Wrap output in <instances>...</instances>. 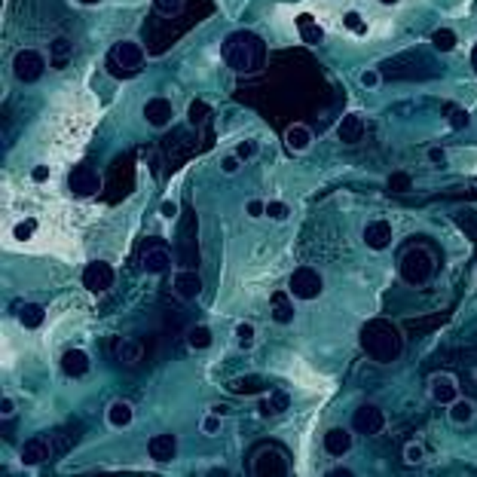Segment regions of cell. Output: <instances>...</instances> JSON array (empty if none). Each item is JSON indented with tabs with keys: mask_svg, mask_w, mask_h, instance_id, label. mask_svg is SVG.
Instances as JSON below:
<instances>
[{
	"mask_svg": "<svg viewBox=\"0 0 477 477\" xmlns=\"http://www.w3.org/2000/svg\"><path fill=\"white\" fill-rule=\"evenodd\" d=\"M358 343H361L364 355L373 358V361H380V364H389L404 352L401 331L395 328L392 321H385V318H373V321L364 324Z\"/></svg>",
	"mask_w": 477,
	"mask_h": 477,
	"instance_id": "1",
	"label": "cell"
},
{
	"mask_svg": "<svg viewBox=\"0 0 477 477\" xmlns=\"http://www.w3.org/2000/svg\"><path fill=\"white\" fill-rule=\"evenodd\" d=\"M220 55L236 74H251V70H257V65H260V43H257V37L248 31H232L223 40Z\"/></svg>",
	"mask_w": 477,
	"mask_h": 477,
	"instance_id": "2",
	"label": "cell"
},
{
	"mask_svg": "<svg viewBox=\"0 0 477 477\" xmlns=\"http://www.w3.org/2000/svg\"><path fill=\"white\" fill-rule=\"evenodd\" d=\"M104 65L114 77H135L138 70H144V65H147L144 46H141L138 40H119V43L110 46Z\"/></svg>",
	"mask_w": 477,
	"mask_h": 477,
	"instance_id": "3",
	"label": "cell"
},
{
	"mask_svg": "<svg viewBox=\"0 0 477 477\" xmlns=\"http://www.w3.org/2000/svg\"><path fill=\"white\" fill-rule=\"evenodd\" d=\"M398 276L407 282V285H425L432 276H434V257H432V251L429 248H422V245H413L407 248L401 254L398 260Z\"/></svg>",
	"mask_w": 477,
	"mask_h": 477,
	"instance_id": "4",
	"label": "cell"
},
{
	"mask_svg": "<svg viewBox=\"0 0 477 477\" xmlns=\"http://www.w3.org/2000/svg\"><path fill=\"white\" fill-rule=\"evenodd\" d=\"M288 291L294 294V300H318L324 291V279L316 267H297L288 279Z\"/></svg>",
	"mask_w": 477,
	"mask_h": 477,
	"instance_id": "5",
	"label": "cell"
},
{
	"mask_svg": "<svg viewBox=\"0 0 477 477\" xmlns=\"http://www.w3.org/2000/svg\"><path fill=\"white\" fill-rule=\"evenodd\" d=\"M46 65H49V58L40 49H18L13 55V77L18 83H37L43 77Z\"/></svg>",
	"mask_w": 477,
	"mask_h": 477,
	"instance_id": "6",
	"label": "cell"
},
{
	"mask_svg": "<svg viewBox=\"0 0 477 477\" xmlns=\"http://www.w3.org/2000/svg\"><path fill=\"white\" fill-rule=\"evenodd\" d=\"M385 413L382 407H377V404H361V407H355L352 413V432L358 434H368V438H373V434H382L385 432Z\"/></svg>",
	"mask_w": 477,
	"mask_h": 477,
	"instance_id": "7",
	"label": "cell"
},
{
	"mask_svg": "<svg viewBox=\"0 0 477 477\" xmlns=\"http://www.w3.org/2000/svg\"><path fill=\"white\" fill-rule=\"evenodd\" d=\"M53 453H55L53 438H46V434H34V438H28V441L22 444V450H18V459H22V465H28V468H37V465H43Z\"/></svg>",
	"mask_w": 477,
	"mask_h": 477,
	"instance_id": "8",
	"label": "cell"
},
{
	"mask_svg": "<svg viewBox=\"0 0 477 477\" xmlns=\"http://www.w3.org/2000/svg\"><path fill=\"white\" fill-rule=\"evenodd\" d=\"M114 267L104 260H92L83 267V288L92 291V294H104L110 285H114Z\"/></svg>",
	"mask_w": 477,
	"mask_h": 477,
	"instance_id": "9",
	"label": "cell"
},
{
	"mask_svg": "<svg viewBox=\"0 0 477 477\" xmlns=\"http://www.w3.org/2000/svg\"><path fill=\"white\" fill-rule=\"evenodd\" d=\"M429 395L434 404H441V407H450V404L459 398V382L450 373H434L429 380Z\"/></svg>",
	"mask_w": 477,
	"mask_h": 477,
	"instance_id": "10",
	"label": "cell"
},
{
	"mask_svg": "<svg viewBox=\"0 0 477 477\" xmlns=\"http://www.w3.org/2000/svg\"><path fill=\"white\" fill-rule=\"evenodd\" d=\"M333 132H337L340 144H358V141L364 138V132H368V119H364L358 110H349V114L340 117V123Z\"/></svg>",
	"mask_w": 477,
	"mask_h": 477,
	"instance_id": "11",
	"label": "cell"
},
{
	"mask_svg": "<svg viewBox=\"0 0 477 477\" xmlns=\"http://www.w3.org/2000/svg\"><path fill=\"white\" fill-rule=\"evenodd\" d=\"M68 184H70V193H77V196H95L101 190V175L92 166H77L70 171Z\"/></svg>",
	"mask_w": 477,
	"mask_h": 477,
	"instance_id": "12",
	"label": "cell"
},
{
	"mask_svg": "<svg viewBox=\"0 0 477 477\" xmlns=\"http://www.w3.org/2000/svg\"><path fill=\"white\" fill-rule=\"evenodd\" d=\"M147 456H150L154 462H159V465L175 462V459H178V438H175L171 432L154 434V438L147 441Z\"/></svg>",
	"mask_w": 477,
	"mask_h": 477,
	"instance_id": "13",
	"label": "cell"
},
{
	"mask_svg": "<svg viewBox=\"0 0 477 477\" xmlns=\"http://www.w3.org/2000/svg\"><path fill=\"white\" fill-rule=\"evenodd\" d=\"M361 239L370 251H385L392 245V223L389 220H370L368 227H364Z\"/></svg>",
	"mask_w": 477,
	"mask_h": 477,
	"instance_id": "14",
	"label": "cell"
},
{
	"mask_svg": "<svg viewBox=\"0 0 477 477\" xmlns=\"http://www.w3.org/2000/svg\"><path fill=\"white\" fill-rule=\"evenodd\" d=\"M251 471H254L257 477L263 474H288V462H285V456H282L279 450H260L254 456V465H251Z\"/></svg>",
	"mask_w": 477,
	"mask_h": 477,
	"instance_id": "15",
	"label": "cell"
},
{
	"mask_svg": "<svg viewBox=\"0 0 477 477\" xmlns=\"http://www.w3.org/2000/svg\"><path fill=\"white\" fill-rule=\"evenodd\" d=\"M175 294L181 300H187V303H193V300H199V294H202V276L196 269H181V272H175Z\"/></svg>",
	"mask_w": 477,
	"mask_h": 477,
	"instance_id": "16",
	"label": "cell"
},
{
	"mask_svg": "<svg viewBox=\"0 0 477 477\" xmlns=\"http://www.w3.org/2000/svg\"><path fill=\"white\" fill-rule=\"evenodd\" d=\"M171 263H175V260H171L168 248L154 245V248H144V251H141V269H144L147 276H162V272H168Z\"/></svg>",
	"mask_w": 477,
	"mask_h": 477,
	"instance_id": "17",
	"label": "cell"
},
{
	"mask_svg": "<svg viewBox=\"0 0 477 477\" xmlns=\"http://www.w3.org/2000/svg\"><path fill=\"white\" fill-rule=\"evenodd\" d=\"M171 117H175V107H171L168 98H150L144 104V119L147 126L154 129H166L171 123Z\"/></svg>",
	"mask_w": 477,
	"mask_h": 477,
	"instance_id": "18",
	"label": "cell"
},
{
	"mask_svg": "<svg viewBox=\"0 0 477 477\" xmlns=\"http://www.w3.org/2000/svg\"><path fill=\"white\" fill-rule=\"evenodd\" d=\"M352 444H355L352 429H331V432H324V441H321L324 453H328V456H337V459L352 450Z\"/></svg>",
	"mask_w": 477,
	"mask_h": 477,
	"instance_id": "19",
	"label": "cell"
},
{
	"mask_svg": "<svg viewBox=\"0 0 477 477\" xmlns=\"http://www.w3.org/2000/svg\"><path fill=\"white\" fill-rule=\"evenodd\" d=\"M70 55H74V43L68 37H55L49 40L46 46V58H49V68L53 70H65L70 65Z\"/></svg>",
	"mask_w": 477,
	"mask_h": 477,
	"instance_id": "20",
	"label": "cell"
},
{
	"mask_svg": "<svg viewBox=\"0 0 477 477\" xmlns=\"http://www.w3.org/2000/svg\"><path fill=\"white\" fill-rule=\"evenodd\" d=\"M89 355L83 352V349H68L65 355H62V373L65 377H70V380H80V377H86L89 373Z\"/></svg>",
	"mask_w": 477,
	"mask_h": 477,
	"instance_id": "21",
	"label": "cell"
},
{
	"mask_svg": "<svg viewBox=\"0 0 477 477\" xmlns=\"http://www.w3.org/2000/svg\"><path fill=\"white\" fill-rule=\"evenodd\" d=\"M312 138L316 135H312V129L306 123H294L285 132V144H288L291 154H306V150L312 147Z\"/></svg>",
	"mask_w": 477,
	"mask_h": 477,
	"instance_id": "22",
	"label": "cell"
},
{
	"mask_svg": "<svg viewBox=\"0 0 477 477\" xmlns=\"http://www.w3.org/2000/svg\"><path fill=\"white\" fill-rule=\"evenodd\" d=\"M474 416H477L474 401L471 398H462V395L450 404V407H446V419H450L453 425H471Z\"/></svg>",
	"mask_w": 477,
	"mask_h": 477,
	"instance_id": "23",
	"label": "cell"
},
{
	"mask_svg": "<svg viewBox=\"0 0 477 477\" xmlns=\"http://www.w3.org/2000/svg\"><path fill=\"white\" fill-rule=\"evenodd\" d=\"M132 419H135V407H132L129 401H114L107 407V425L110 429H129L132 425Z\"/></svg>",
	"mask_w": 477,
	"mask_h": 477,
	"instance_id": "24",
	"label": "cell"
},
{
	"mask_svg": "<svg viewBox=\"0 0 477 477\" xmlns=\"http://www.w3.org/2000/svg\"><path fill=\"white\" fill-rule=\"evenodd\" d=\"M294 294L291 291H276L272 294V318L276 324H291L294 321Z\"/></svg>",
	"mask_w": 477,
	"mask_h": 477,
	"instance_id": "25",
	"label": "cell"
},
{
	"mask_svg": "<svg viewBox=\"0 0 477 477\" xmlns=\"http://www.w3.org/2000/svg\"><path fill=\"white\" fill-rule=\"evenodd\" d=\"M16 316H18V324H22V328L37 331L40 324H43V318H46V309L40 306V303H18Z\"/></svg>",
	"mask_w": 477,
	"mask_h": 477,
	"instance_id": "26",
	"label": "cell"
},
{
	"mask_svg": "<svg viewBox=\"0 0 477 477\" xmlns=\"http://www.w3.org/2000/svg\"><path fill=\"white\" fill-rule=\"evenodd\" d=\"M117 358L123 364H138L141 358H144V346H141L138 340H132V337H123L117 343Z\"/></svg>",
	"mask_w": 477,
	"mask_h": 477,
	"instance_id": "27",
	"label": "cell"
},
{
	"mask_svg": "<svg viewBox=\"0 0 477 477\" xmlns=\"http://www.w3.org/2000/svg\"><path fill=\"white\" fill-rule=\"evenodd\" d=\"M456 43H459V37H456L453 28H438V31H432V46L438 49V53H453Z\"/></svg>",
	"mask_w": 477,
	"mask_h": 477,
	"instance_id": "28",
	"label": "cell"
},
{
	"mask_svg": "<svg viewBox=\"0 0 477 477\" xmlns=\"http://www.w3.org/2000/svg\"><path fill=\"white\" fill-rule=\"evenodd\" d=\"M232 392H239V395H263L267 392V382H263L260 377H254V373H251V377H242V380H236L230 385Z\"/></svg>",
	"mask_w": 477,
	"mask_h": 477,
	"instance_id": "29",
	"label": "cell"
},
{
	"mask_svg": "<svg viewBox=\"0 0 477 477\" xmlns=\"http://www.w3.org/2000/svg\"><path fill=\"white\" fill-rule=\"evenodd\" d=\"M208 114H211V107H208V101H202V98H193L187 104V123L190 126H202L208 119Z\"/></svg>",
	"mask_w": 477,
	"mask_h": 477,
	"instance_id": "30",
	"label": "cell"
},
{
	"mask_svg": "<svg viewBox=\"0 0 477 477\" xmlns=\"http://www.w3.org/2000/svg\"><path fill=\"white\" fill-rule=\"evenodd\" d=\"M187 343H190V349H208L211 346V331L205 328V324H196V328H190Z\"/></svg>",
	"mask_w": 477,
	"mask_h": 477,
	"instance_id": "31",
	"label": "cell"
},
{
	"mask_svg": "<svg viewBox=\"0 0 477 477\" xmlns=\"http://www.w3.org/2000/svg\"><path fill=\"white\" fill-rule=\"evenodd\" d=\"M232 333H236V343H239L242 349H251V346H254L257 331H254V324H251V321H239L236 328H232Z\"/></svg>",
	"mask_w": 477,
	"mask_h": 477,
	"instance_id": "32",
	"label": "cell"
},
{
	"mask_svg": "<svg viewBox=\"0 0 477 477\" xmlns=\"http://www.w3.org/2000/svg\"><path fill=\"white\" fill-rule=\"evenodd\" d=\"M285 407H288V398H285V395H272V398H260L257 413H260V416H276V413H282Z\"/></svg>",
	"mask_w": 477,
	"mask_h": 477,
	"instance_id": "33",
	"label": "cell"
},
{
	"mask_svg": "<svg viewBox=\"0 0 477 477\" xmlns=\"http://www.w3.org/2000/svg\"><path fill=\"white\" fill-rule=\"evenodd\" d=\"M297 28H300V37L306 40V43H321V40H324V31L312 22V18H300Z\"/></svg>",
	"mask_w": 477,
	"mask_h": 477,
	"instance_id": "34",
	"label": "cell"
},
{
	"mask_svg": "<svg viewBox=\"0 0 477 477\" xmlns=\"http://www.w3.org/2000/svg\"><path fill=\"white\" fill-rule=\"evenodd\" d=\"M401 459L404 465H422L425 462V446L419 441H410V444H404V453H401Z\"/></svg>",
	"mask_w": 477,
	"mask_h": 477,
	"instance_id": "35",
	"label": "cell"
},
{
	"mask_svg": "<svg viewBox=\"0 0 477 477\" xmlns=\"http://www.w3.org/2000/svg\"><path fill=\"white\" fill-rule=\"evenodd\" d=\"M220 429H223V416H220V413H215V410H211V413L205 416V419L199 422V432L205 434V438H218Z\"/></svg>",
	"mask_w": 477,
	"mask_h": 477,
	"instance_id": "36",
	"label": "cell"
},
{
	"mask_svg": "<svg viewBox=\"0 0 477 477\" xmlns=\"http://www.w3.org/2000/svg\"><path fill=\"white\" fill-rule=\"evenodd\" d=\"M154 9L166 18H175L184 13V0H154Z\"/></svg>",
	"mask_w": 477,
	"mask_h": 477,
	"instance_id": "37",
	"label": "cell"
},
{
	"mask_svg": "<svg viewBox=\"0 0 477 477\" xmlns=\"http://www.w3.org/2000/svg\"><path fill=\"white\" fill-rule=\"evenodd\" d=\"M385 184H389V190H395V193H407L413 187V178L407 175V171H392Z\"/></svg>",
	"mask_w": 477,
	"mask_h": 477,
	"instance_id": "38",
	"label": "cell"
},
{
	"mask_svg": "<svg viewBox=\"0 0 477 477\" xmlns=\"http://www.w3.org/2000/svg\"><path fill=\"white\" fill-rule=\"evenodd\" d=\"M34 232H37V220H34V218H25V220H18V223H16L13 236H16L18 242H25V239H31Z\"/></svg>",
	"mask_w": 477,
	"mask_h": 477,
	"instance_id": "39",
	"label": "cell"
},
{
	"mask_svg": "<svg viewBox=\"0 0 477 477\" xmlns=\"http://www.w3.org/2000/svg\"><path fill=\"white\" fill-rule=\"evenodd\" d=\"M343 25H346L352 34H358V37L368 34V22H364L358 13H346V16H343Z\"/></svg>",
	"mask_w": 477,
	"mask_h": 477,
	"instance_id": "40",
	"label": "cell"
},
{
	"mask_svg": "<svg viewBox=\"0 0 477 477\" xmlns=\"http://www.w3.org/2000/svg\"><path fill=\"white\" fill-rule=\"evenodd\" d=\"M288 215H291V208H288L282 199L267 202V218H269V220H288Z\"/></svg>",
	"mask_w": 477,
	"mask_h": 477,
	"instance_id": "41",
	"label": "cell"
},
{
	"mask_svg": "<svg viewBox=\"0 0 477 477\" xmlns=\"http://www.w3.org/2000/svg\"><path fill=\"white\" fill-rule=\"evenodd\" d=\"M380 80H382V77H380V70H377V68H364L361 74H358V83H361L364 89H377V86H380Z\"/></svg>",
	"mask_w": 477,
	"mask_h": 477,
	"instance_id": "42",
	"label": "cell"
},
{
	"mask_svg": "<svg viewBox=\"0 0 477 477\" xmlns=\"http://www.w3.org/2000/svg\"><path fill=\"white\" fill-rule=\"evenodd\" d=\"M446 123H450L453 129H468V123H471V117H468V110H450V114H446Z\"/></svg>",
	"mask_w": 477,
	"mask_h": 477,
	"instance_id": "43",
	"label": "cell"
},
{
	"mask_svg": "<svg viewBox=\"0 0 477 477\" xmlns=\"http://www.w3.org/2000/svg\"><path fill=\"white\" fill-rule=\"evenodd\" d=\"M236 156H239L242 162L254 159V156H257V141H239V144H236Z\"/></svg>",
	"mask_w": 477,
	"mask_h": 477,
	"instance_id": "44",
	"label": "cell"
},
{
	"mask_svg": "<svg viewBox=\"0 0 477 477\" xmlns=\"http://www.w3.org/2000/svg\"><path fill=\"white\" fill-rule=\"evenodd\" d=\"M239 168H242V159L236 156V150H232V154H227V156L220 159V171H223V175H236Z\"/></svg>",
	"mask_w": 477,
	"mask_h": 477,
	"instance_id": "45",
	"label": "cell"
},
{
	"mask_svg": "<svg viewBox=\"0 0 477 477\" xmlns=\"http://www.w3.org/2000/svg\"><path fill=\"white\" fill-rule=\"evenodd\" d=\"M245 215H248V218H254V220L263 218V215H267V202H263V199H251L248 205H245Z\"/></svg>",
	"mask_w": 477,
	"mask_h": 477,
	"instance_id": "46",
	"label": "cell"
},
{
	"mask_svg": "<svg viewBox=\"0 0 477 477\" xmlns=\"http://www.w3.org/2000/svg\"><path fill=\"white\" fill-rule=\"evenodd\" d=\"M159 218H162V220H175V218H178V202H175V199H166V202H162V205H159Z\"/></svg>",
	"mask_w": 477,
	"mask_h": 477,
	"instance_id": "47",
	"label": "cell"
},
{
	"mask_svg": "<svg viewBox=\"0 0 477 477\" xmlns=\"http://www.w3.org/2000/svg\"><path fill=\"white\" fill-rule=\"evenodd\" d=\"M429 162H432L434 168H446V166H450V162H446V150H441V147H432L429 150Z\"/></svg>",
	"mask_w": 477,
	"mask_h": 477,
	"instance_id": "48",
	"label": "cell"
},
{
	"mask_svg": "<svg viewBox=\"0 0 477 477\" xmlns=\"http://www.w3.org/2000/svg\"><path fill=\"white\" fill-rule=\"evenodd\" d=\"M13 413H16V401L9 398V395H4V401H0V416H4V419H9Z\"/></svg>",
	"mask_w": 477,
	"mask_h": 477,
	"instance_id": "49",
	"label": "cell"
},
{
	"mask_svg": "<svg viewBox=\"0 0 477 477\" xmlns=\"http://www.w3.org/2000/svg\"><path fill=\"white\" fill-rule=\"evenodd\" d=\"M31 181H34V184H46V181H49V166H34Z\"/></svg>",
	"mask_w": 477,
	"mask_h": 477,
	"instance_id": "50",
	"label": "cell"
},
{
	"mask_svg": "<svg viewBox=\"0 0 477 477\" xmlns=\"http://www.w3.org/2000/svg\"><path fill=\"white\" fill-rule=\"evenodd\" d=\"M328 474H331V477H337V474H343V477H352L355 471H352V468H346V465H337V468H331Z\"/></svg>",
	"mask_w": 477,
	"mask_h": 477,
	"instance_id": "51",
	"label": "cell"
},
{
	"mask_svg": "<svg viewBox=\"0 0 477 477\" xmlns=\"http://www.w3.org/2000/svg\"><path fill=\"white\" fill-rule=\"evenodd\" d=\"M77 4H83V6H95V4H101V0H77Z\"/></svg>",
	"mask_w": 477,
	"mask_h": 477,
	"instance_id": "52",
	"label": "cell"
},
{
	"mask_svg": "<svg viewBox=\"0 0 477 477\" xmlns=\"http://www.w3.org/2000/svg\"><path fill=\"white\" fill-rule=\"evenodd\" d=\"M471 65H474V70H477V46H474V55H471Z\"/></svg>",
	"mask_w": 477,
	"mask_h": 477,
	"instance_id": "53",
	"label": "cell"
},
{
	"mask_svg": "<svg viewBox=\"0 0 477 477\" xmlns=\"http://www.w3.org/2000/svg\"><path fill=\"white\" fill-rule=\"evenodd\" d=\"M380 4H385V6H395V4H398V0H380Z\"/></svg>",
	"mask_w": 477,
	"mask_h": 477,
	"instance_id": "54",
	"label": "cell"
}]
</instances>
